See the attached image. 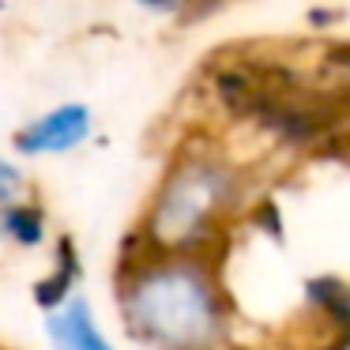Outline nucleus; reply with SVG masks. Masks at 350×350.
Returning a JSON list of instances; mask_svg holds the SVG:
<instances>
[{"instance_id":"nucleus-5","label":"nucleus","mask_w":350,"mask_h":350,"mask_svg":"<svg viewBox=\"0 0 350 350\" xmlns=\"http://www.w3.org/2000/svg\"><path fill=\"white\" fill-rule=\"evenodd\" d=\"M12 177H16V174H12L8 166H0V185H4V181H12Z\"/></svg>"},{"instance_id":"nucleus-4","label":"nucleus","mask_w":350,"mask_h":350,"mask_svg":"<svg viewBox=\"0 0 350 350\" xmlns=\"http://www.w3.org/2000/svg\"><path fill=\"white\" fill-rule=\"evenodd\" d=\"M8 230L19 237V241H38L42 237V222H38V211H12L8 215Z\"/></svg>"},{"instance_id":"nucleus-1","label":"nucleus","mask_w":350,"mask_h":350,"mask_svg":"<svg viewBox=\"0 0 350 350\" xmlns=\"http://www.w3.org/2000/svg\"><path fill=\"white\" fill-rule=\"evenodd\" d=\"M139 312L151 320L154 332L170 335L174 342H189V339H196V335H204L207 327H211L207 297L200 294V286H192L189 279L154 282V286L139 297Z\"/></svg>"},{"instance_id":"nucleus-2","label":"nucleus","mask_w":350,"mask_h":350,"mask_svg":"<svg viewBox=\"0 0 350 350\" xmlns=\"http://www.w3.org/2000/svg\"><path fill=\"white\" fill-rule=\"evenodd\" d=\"M83 136H87V109L68 106L49 113L46 121H38L19 144H23V151H64V147L79 144Z\"/></svg>"},{"instance_id":"nucleus-6","label":"nucleus","mask_w":350,"mask_h":350,"mask_svg":"<svg viewBox=\"0 0 350 350\" xmlns=\"http://www.w3.org/2000/svg\"><path fill=\"white\" fill-rule=\"evenodd\" d=\"M147 4H170V0H147Z\"/></svg>"},{"instance_id":"nucleus-3","label":"nucleus","mask_w":350,"mask_h":350,"mask_svg":"<svg viewBox=\"0 0 350 350\" xmlns=\"http://www.w3.org/2000/svg\"><path fill=\"white\" fill-rule=\"evenodd\" d=\"M53 335L61 350H109L102 342V335L91 327V317H87V305H72L61 320H53Z\"/></svg>"}]
</instances>
